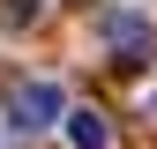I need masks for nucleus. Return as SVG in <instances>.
<instances>
[{
    "mask_svg": "<svg viewBox=\"0 0 157 149\" xmlns=\"http://www.w3.org/2000/svg\"><path fill=\"white\" fill-rule=\"evenodd\" d=\"M52 119H67L60 82H45V74H37V82H23V89H15V104H8V127H15V134H45Z\"/></svg>",
    "mask_w": 157,
    "mask_h": 149,
    "instance_id": "obj_1",
    "label": "nucleus"
},
{
    "mask_svg": "<svg viewBox=\"0 0 157 149\" xmlns=\"http://www.w3.org/2000/svg\"><path fill=\"white\" fill-rule=\"evenodd\" d=\"M105 37H112V52H120V60H150V45H157L142 15H120V8L105 15Z\"/></svg>",
    "mask_w": 157,
    "mask_h": 149,
    "instance_id": "obj_2",
    "label": "nucleus"
},
{
    "mask_svg": "<svg viewBox=\"0 0 157 149\" xmlns=\"http://www.w3.org/2000/svg\"><path fill=\"white\" fill-rule=\"evenodd\" d=\"M67 149H112V119L97 104H75L67 112Z\"/></svg>",
    "mask_w": 157,
    "mask_h": 149,
    "instance_id": "obj_3",
    "label": "nucleus"
}]
</instances>
